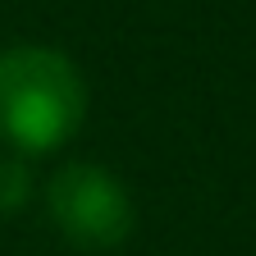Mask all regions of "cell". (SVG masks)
Instances as JSON below:
<instances>
[{
	"mask_svg": "<svg viewBox=\"0 0 256 256\" xmlns=\"http://www.w3.org/2000/svg\"><path fill=\"white\" fill-rule=\"evenodd\" d=\"M87 78L64 50H0V146L18 160H42L69 146L87 119Z\"/></svg>",
	"mask_w": 256,
	"mask_h": 256,
	"instance_id": "1",
	"label": "cell"
},
{
	"mask_svg": "<svg viewBox=\"0 0 256 256\" xmlns=\"http://www.w3.org/2000/svg\"><path fill=\"white\" fill-rule=\"evenodd\" d=\"M46 215L64 242L92 256L124 247L138 224V206L124 178L92 160H74L46 183Z\"/></svg>",
	"mask_w": 256,
	"mask_h": 256,
	"instance_id": "2",
	"label": "cell"
},
{
	"mask_svg": "<svg viewBox=\"0 0 256 256\" xmlns=\"http://www.w3.org/2000/svg\"><path fill=\"white\" fill-rule=\"evenodd\" d=\"M37 197V188H32V170L28 160L18 156H5L0 160V215H23Z\"/></svg>",
	"mask_w": 256,
	"mask_h": 256,
	"instance_id": "3",
	"label": "cell"
}]
</instances>
